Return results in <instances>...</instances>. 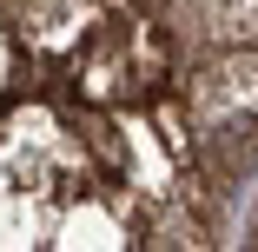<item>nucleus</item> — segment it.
Here are the masks:
<instances>
[{
  "label": "nucleus",
  "instance_id": "obj_1",
  "mask_svg": "<svg viewBox=\"0 0 258 252\" xmlns=\"http://www.w3.org/2000/svg\"><path fill=\"white\" fill-rule=\"evenodd\" d=\"M212 160H219V173H232V179H245V173L258 166V113H225V120L212 126Z\"/></svg>",
  "mask_w": 258,
  "mask_h": 252
}]
</instances>
